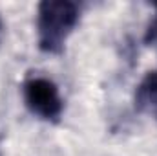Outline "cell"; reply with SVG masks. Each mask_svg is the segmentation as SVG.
<instances>
[{"label": "cell", "instance_id": "6da1fadb", "mask_svg": "<svg viewBox=\"0 0 157 156\" xmlns=\"http://www.w3.org/2000/svg\"><path fill=\"white\" fill-rule=\"evenodd\" d=\"M78 22V7L70 0H44L39 4L37 30L39 48L44 53L57 55Z\"/></svg>", "mask_w": 157, "mask_h": 156}, {"label": "cell", "instance_id": "7a4b0ae2", "mask_svg": "<svg viewBox=\"0 0 157 156\" xmlns=\"http://www.w3.org/2000/svg\"><path fill=\"white\" fill-rule=\"evenodd\" d=\"M24 103L31 114L46 121H57L62 114V97L57 84L46 77H29L22 84Z\"/></svg>", "mask_w": 157, "mask_h": 156}, {"label": "cell", "instance_id": "3957f363", "mask_svg": "<svg viewBox=\"0 0 157 156\" xmlns=\"http://www.w3.org/2000/svg\"><path fill=\"white\" fill-rule=\"evenodd\" d=\"M135 107L157 119V72H148L135 90Z\"/></svg>", "mask_w": 157, "mask_h": 156}, {"label": "cell", "instance_id": "277c9868", "mask_svg": "<svg viewBox=\"0 0 157 156\" xmlns=\"http://www.w3.org/2000/svg\"><path fill=\"white\" fill-rule=\"evenodd\" d=\"M155 7H157V4H155Z\"/></svg>", "mask_w": 157, "mask_h": 156}]
</instances>
